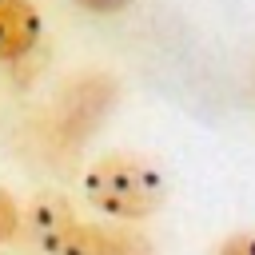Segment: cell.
Segmentation results:
<instances>
[{
	"mask_svg": "<svg viewBox=\"0 0 255 255\" xmlns=\"http://www.w3.org/2000/svg\"><path fill=\"white\" fill-rule=\"evenodd\" d=\"M84 195L104 219L143 223L167 203V179L135 151H104L84 167Z\"/></svg>",
	"mask_w": 255,
	"mask_h": 255,
	"instance_id": "1",
	"label": "cell"
},
{
	"mask_svg": "<svg viewBox=\"0 0 255 255\" xmlns=\"http://www.w3.org/2000/svg\"><path fill=\"white\" fill-rule=\"evenodd\" d=\"M24 227L40 255H120L116 223L84 219L68 195L40 191L24 207Z\"/></svg>",
	"mask_w": 255,
	"mask_h": 255,
	"instance_id": "2",
	"label": "cell"
},
{
	"mask_svg": "<svg viewBox=\"0 0 255 255\" xmlns=\"http://www.w3.org/2000/svg\"><path fill=\"white\" fill-rule=\"evenodd\" d=\"M116 104V80L104 76V72H84V76H72L56 104H52V131L64 147H80L100 124L104 116L112 112Z\"/></svg>",
	"mask_w": 255,
	"mask_h": 255,
	"instance_id": "3",
	"label": "cell"
},
{
	"mask_svg": "<svg viewBox=\"0 0 255 255\" xmlns=\"http://www.w3.org/2000/svg\"><path fill=\"white\" fill-rule=\"evenodd\" d=\"M44 32L40 8L32 0H0V64H20L36 52Z\"/></svg>",
	"mask_w": 255,
	"mask_h": 255,
	"instance_id": "4",
	"label": "cell"
},
{
	"mask_svg": "<svg viewBox=\"0 0 255 255\" xmlns=\"http://www.w3.org/2000/svg\"><path fill=\"white\" fill-rule=\"evenodd\" d=\"M20 227H24V211H20V203L12 199V191L0 183V247H4Z\"/></svg>",
	"mask_w": 255,
	"mask_h": 255,
	"instance_id": "5",
	"label": "cell"
},
{
	"mask_svg": "<svg viewBox=\"0 0 255 255\" xmlns=\"http://www.w3.org/2000/svg\"><path fill=\"white\" fill-rule=\"evenodd\" d=\"M215 255H255V231H235V235H227V239L215 247Z\"/></svg>",
	"mask_w": 255,
	"mask_h": 255,
	"instance_id": "6",
	"label": "cell"
},
{
	"mask_svg": "<svg viewBox=\"0 0 255 255\" xmlns=\"http://www.w3.org/2000/svg\"><path fill=\"white\" fill-rule=\"evenodd\" d=\"M76 8H84V12H92V16H116V12H124L131 0H72Z\"/></svg>",
	"mask_w": 255,
	"mask_h": 255,
	"instance_id": "7",
	"label": "cell"
}]
</instances>
